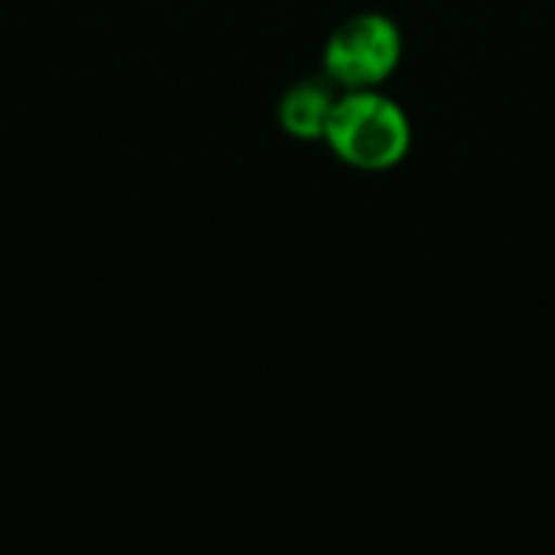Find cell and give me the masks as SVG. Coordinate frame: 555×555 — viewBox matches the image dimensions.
<instances>
[{
	"label": "cell",
	"mask_w": 555,
	"mask_h": 555,
	"mask_svg": "<svg viewBox=\"0 0 555 555\" xmlns=\"http://www.w3.org/2000/svg\"><path fill=\"white\" fill-rule=\"evenodd\" d=\"M332 153L361 172H384L406 159L413 127L406 111L377 88H354L338 94L325 137Z\"/></svg>",
	"instance_id": "6da1fadb"
},
{
	"label": "cell",
	"mask_w": 555,
	"mask_h": 555,
	"mask_svg": "<svg viewBox=\"0 0 555 555\" xmlns=\"http://www.w3.org/2000/svg\"><path fill=\"white\" fill-rule=\"evenodd\" d=\"M403 59L400 26L384 13L348 16L325 42V78L345 91L384 85Z\"/></svg>",
	"instance_id": "7a4b0ae2"
},
{
	"label": "cell",
	"mask_w": 555,
	"mask_h": 555,
	"mask_svg": "<svg viewBox=\"0 0 555 555\" xmlns=\"http://www.w3.org/2000/svg\"><path fill=\"white\" fill-rule=\"evenodd\" d=\"M332 81H299L280 101V124L296 140H322L338 94Z\"/></svg>",
	"instance_id": "3957f363"
}]
</instances>
